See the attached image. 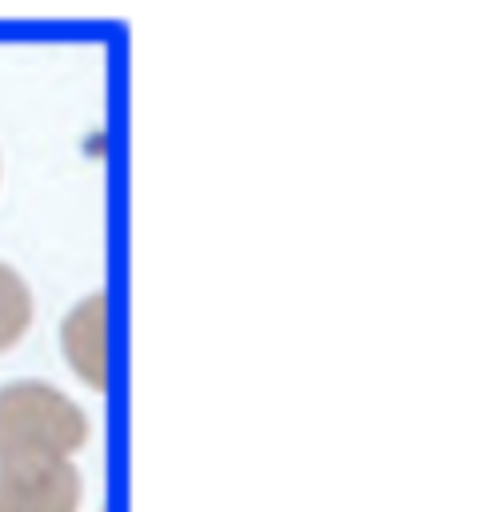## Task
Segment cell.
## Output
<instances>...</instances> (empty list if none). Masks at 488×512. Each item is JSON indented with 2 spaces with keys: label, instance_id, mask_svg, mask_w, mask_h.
Masks as SVG:
<instances>
[{
  "label": "cell",
  "instance_id": "1",
  "mask_svg": "<svg viewBox=\"0 0 488 512\" xmlns=\"http://www.w3.org/2000/svg\"><path fill=\"white\" fill-rule=\"evenodd\" d=\"M88 440V416L76 400L44 380L0 388V464L4 460H72Z\"/></svg>",
  "mask_w": 488,
  "mask_h": 512
},
{
  "label": "cell",
  "instance_id": "2",
  "mask_svg": "<svg viewBox=\"0 0 488 512\" xmlns=\"http://www.w3.org/2000/svg\"><path fill=\"white\" fill-rule=\"evenodd\" d=\"M80 472L72 460H4L0 512H76Z\"/></svg>",
  "mask_w": 488,
  "mask_h": 512
},
{
  "label": "cell",
  "instance_id": "3",
  "mask_svg": "<svg viewBox=\"0 0 488 512\" xmlns=\"http://www.w3.org/2000/svg\"><path fill=\"white\" fill-rule=\"evenodd\" d=\"M60 348L68 368L88 384L104 388L108 384V300L104 292L84 296L60 324Z\"/></svg>",
  "mask_w": 488,
  "mask_h": 512
},
{
  "label": "cell",
  "instance_id": "4",
  "mask_svg": "<svg viewBox=\"0 0 488 512\" xmlns=\"http://www.w3.org/2000/svg\"><path fill=\"white\" fill-rule=\"evenodd\" d=\"M32 324V292L24 276L0 260V352L16 348Z\"/></svg>",
  "mask_w": 488,
  "mask_h": 512
}]
</instances>
